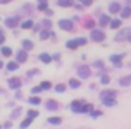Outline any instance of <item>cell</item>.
Masks as SVG:
<instances>
[{"instance_id":"33","label":"cell","mask_w":131,"mask_h":129,"mask_svg":"<svg viewBox=\"0 0 131 129\" xmlns=\"http://www.w3.org/2000/svg\"><path fill=\"white\" fill-rule=\"evenodd\" d=\"M65 89H67L65 84H57V86H55V91H57V93H63Z\"/></svg>"},{"instance_id":"46","label":"cell","mask_w":131,"mask_h":129,"mask_svg":"<svg viewBox=\"0 0 131 129\" xmlns=\"http://www.w3.org/2000/svg\"><path fill=\"white\" fill-rule=\"evenodd\" d=\"M2 3H8V2H12V0H0Z\"/></svg>"},{"instance_id":"18","label":"cell","mask_w":131,"mask_h":129,"mask_svg":"<svg viewBox=\"0 0 131 129\" xmlns=\"http://www.w3.org/2000/svg\"><path fill=\"white\" fill-rule=\"evenodd\" d=\"M38 60H42L43 63H50L51 61V56L48 55V53H42V55H38Z\"/></svg>"},{"instance_id":"42","label":"cell","mask_w":131,"mask_h":129,"mask_svg":"<svg viewBox=\"0 0 131 129\" xmlns=\"http://www.w3.org/2000/svg\"><path fill=\"white\" fill-rule=\"evenodd\" d=\"M93 27H95V22H93V20H91V22H86V28H91L93 30Z\"/></svg>"},{"instance_id":"35","label":"cell","mask_w":131,"mask_h":129,"mask_svg":"<svg viewBox=\"0 0 131 129\" xmlns=\"http://www.w3.org/2000/svg\"><path fill=\"white\" fill-rule=\"evenodd\" d=\"M47 2H40L38 3V10H40V12H45V10H47Z\"/></svg>"},{"instance_id":"4","label":"cell","mask_w":131,"mask_h":129,"mask_svg":"<svg viewBox=\"0 0 131 129\" xmlns=\"http://www.w3.org/2000/svg\"><path fill=\"white\" fill-rule=\"evenodd\" d=\"M90 36H91L93 42H103V40H105V33H103L101 30H91Z\"/></svg>"},{"instance_id":"43","label":"cell","mask_w":131,"mask_h":129,"mask_svg":"<svg viewBox=\"0 0 131 129\" xmlns=\"http://www.w3.org/2000/svg\"><path fill=\"white\" fill-rule=\"evenodd\" d=\"M37 73H38V71H37V70H30V71H28V76H35Z\"/></svg>"},{"instance_id":"21","label":"cell","mask_w":131,"mask_h":129,"mask_svg":"<svg viewBox=\"0 0 131 129\" xmlns=\"http://www.w3.org/2000/svg\"><path fill=\"white\" fill-rule=\"evenodd\" d=\"M60 7H73V0H58Z\"/></svg>"},{"instance_id":"36","label":"cell","mask_w":131,"mask_h":129,"mask_svg":"<svg viewBox=\"0 0 131 129\" xmlns=\"http://www.w3.org/2000/svg\"><path fill=\"white\" fill-rule=\"evenodd\" d=\"M42 27H45V30H48L51 27V22H50V20H43V22H42Z\"/></svg>"},{"instance_id":"29","label":"cell","mask_w":131,"mask_h":129,"mask_svg":"<svg viewBox=\"0 0 131 129\" xmlns=\"http://www.w3.org/2000/svg\"><path fill=\"white\" fill-rule=\"evenodd\" d=\"M38 86L42 88V89H50V88H51V83H50V81H42Z\"/></svg>"},{"instance_id":"28","label":"cell","mask_w":131,"mask_h":129,"mask_svg":"<svg viewBox=\"0 0 131 129\" xmlns=\"http://www.w3.org/2000/svg\"><path fill=\"white\" fill-rule=\"evenodd\" d=\"M20 25H22V28H32L33 22H32V20H25V22H22Z\"/></svg>"},{"instance_id":"7","label":"cell","mask_w":131,"mask_h":129,"mask_svg":"<svg viewBox=\"0 0 131 129\" xmlns=\"http://www.w3.org/2000/svg\"><path fill=\"white\" fill-rule=\"evenodd\" d=\"M18 18H17V17H8V18L5 20V25L8 27V28H15L17 25H18Z\"/></svg>"},{"instance_id":"38","label":"cell","mask_w":131,"mask_h":129,"mask_svg":"<svg viewBox=\"0 0 131 129\" xmlns=\"http://www.w3.org/2000/svg\"><path fill=\"white\" fill-rule=\"evenodd\" d=\"M90 114H91L93 118H100V116H101L103 113H101V111H93V113H90Z\"/></svg>"},{"instance_id":"49","label":"cell","mask_w":131,"mask_h":129,"mask_svg":"<svg viewBox=\"0 0 131 129\" xmlns=\"http://www.w3.org/2000/svg\"><path fill=\"white\" fill-rule=\"evenodd\" d=\"M40 2H45V0H40Z\"/></svg>"},{"instance_id":"24","label":"cell","mask_w":131,"mask_h":129,"mask_svg":"<svg viewBox=\"0 0 131 129\" xmlns=\"http://www.w3.org/2000/svg\"><path fill=\"white\" fill-rule=\"evenodd\" d=\"M91 111H93V104H83V108H81V114L91 113Z\"/></svg>"},{"instance_id":"40","label":"cell","mask_w":131,"mask_h":129,"mask_svg":"<svg viewBox=\"0 0 131 129\" xmlns=\"http://www.w3.org/2000/svg\"><path fill=\"white\" fill-rule=\"evenodd\" d=\"M93 66H96V68H103L105 64H103V61H95V63H93Z\"/></svg>"},{"instance_id":"14","label":"cell","mask_w":131,"mask_h":129,"mask_svg":"<svg viewBox=\"0 0 131 129\" xmlns=\"http://www.w3.org/2000/svg\"><path fill=\"white\" fill-rule=\"evenodd\" d=\"M68 84H70V88H73V89H78V88L81 86L80 80H77V78H71V80L68 81Z\"/></svg>"},{"instance_id":"37","label":"cell","mask_w":131,"mask_h":129,"mask_svg":"<svg viewBox=\"0 0 131 129\" xmlns=\"http://www.w3.org/2000/svg\"><path fill=\"white\" fill-rule=\"evenodd\" d=\"M101 83H103V84H108V83H110V76H106V74H101Z\"/></svg>"},{"instance_id":"32","label":"cell","mask_w":131,"mask_h":129,"mask_svg":"<svg viewBox=\"0 0 131 129\" xmlns=\"http://www.w3.org/2000/svg\"><path fill=\"white\" fill-rule=\"evenodd\" d=\"M27 114H28V118H30V119H35V118L38 116V111H35V109H30V111H27Z\"/></svg>"},{"instance_id":"44","label":"cell","mask_w":131,"mask_h":129,"mask_svg":"<svg viewBox=\"0 0 131 129\" xmlns=\"http://www.w3.org/2000/svg\"><path fill=\"white\" fill-rule=\"evenodd\" d=\"M3 127H5V129H10V127H12V123H5V124H3Z\"/></svg>"},{"instance_id":"31","label":"cell","mask_w":131,"mask_h":129,"mask_svg":"<svg viewBox=\"0 0 131 129\" xmlns=\"http://www.w3.org/2000/svg\"><path fill=\"white\" fill-rule=\"evenodd\" d=\"M101 103L105 106H115L116 104V99H101Z\"/></svg>"},{"instance_id":"11","label":"cell","mask_w":131,"mask_h":129,"mask_svg":"<svg viewBox=\"0 0 131 129\" xmlns=\"http://www.w3.org/2000/svg\"><path fill=\"white\" fill-rule=\"evenodd\" d=\"M125 56H126L125 53H119V55H111V58H110V60H111V61L115 63L116 66H121V61H119V60L125 58Z\"/></svg>"},{"instance_id":"8","label":"cell","mask_w":131,"mask_h":129,"mask_svg":"<svg viewBox=\"0 0 131 129\" xmlns=\"http://www.w3.org/2000/svg\"><path fill=\"white\" fill-rule=\"evenodd\" d=\"M27 60H28V53H27L25 50H20V51L17 53V61L18 63H25Z\"/></svg>"},{"instance_id":"47","label":"cell","mask_w":131,"mask_h":129,"mask_svg":"<svg viewBox=\"0 0 131 129\" xmlns=\"http://www.w3.org/2000/svg\"><path fill=\"white\" fill-rule=\"evenodd\" d=\"M128 42H131V35H129V36H128Z\"/></svg>"},{"instance_id":"41","label":"cell","mask_w":131,"mask_h":129,"mask_svg":"<svg viewBox=\"0 0 131 129\" xmlns=\"http://www.w3.org/2000/svg\"><path fill=\"white\" fill-rule=\"evenodd\" d=\"M78 2H80V3H83V5H91V0H78Z\"/></svg>"},{"instance_id":"23","label":"cell","mask_w":131,"mask_h":129,"mask_svg":"<svg viewBox=\"0 0 131 129\" xmlns=\"http://www.w3.org/2000/svg\"><path fill=\"white\" fill-rule=\"evenodd\" d=\"M110 27H111V28H119V27H121V20H118V18L111 20V22H110Z\"/></svg>"},{"instance_id":"19","label":"cell","mask_w":131,"mask_h":129,"mask_svg":"<svg viewBox=\"0 0 131 129\" xmlns=\"http://www.w3.org/2000/svg\"><path fill=\"white\" fill-rule=\"evenodd\" d=\"M48 124H53V126H58V124H61V118H48Z\"/></svg>"},{"instance_id":"9","label":"cell","mask_w":131,"mask_h":129,"mask_svg":"<svg viewBox=\"0 0 131 129\" xmlns=\"http://www.w3.org/2000/svg\"><path fill=\"white\" fill-rule=\"evenodd\" d=\"M81 108H83V101H73V103H71V111H73V113L81 114Z\"/></svg>"},{"instance_id":"13","label":"cell","mask_w":131,"mask_h":129,"mask_svg":"<svg viewBox=\"0 0 131 129\" xmlns=\"http://www.w3.org/2000/svg\"><path fill=\"white\" fill-rule=\"evenodd\" d=\"M47 109H50V111H57V109H58V103H57L55 99L47 101Z\"/></svg>"},{"instance_id":"12","label":"cell","mask_w":131,"mask_h":129,"mask_svg":"<svg viewBox=\"0 0 131 129\" xmlns=\"http://www.w3.org/2000/svg\"><path fill=\"white\" fill-rule=\"evenodd\" d=\"M118 83H119V86H125V88L126 86H131V74H128V76H123Z\"/></svg>"},{"instance_id":"48","label":"cell","mask_w":131,"mask_h":129,"mask_svg":"<svg viewBox=\"0 0 131 129\" xmlns=\"http://www.w3.org/2000/svg\"><path fill=\"white\" fill-rule=\"evenodd\" d=\"M2 66H3V63H2V61H0V68H2Z\"/></svg>"},{"instance_id":"6","label":"cell","mask_w":131,"mask_h":129,"mask_svg":"<svg viewBox=\"0 0 131 129\" xmlns=\"http://www.w3.org/2000/svg\"><path fill=\"white\" fill-rule=\"evenodd\" d=\"M8 86H10V89H20L22 80H20V78H10L8 80Z\"/></svg>"},{"instance_id":"25","label":"cell","mask_w":131,"mask_h":129,"mask_svg":"<svg viewBox=\"0 0 131 129\" xmlns=\"http://www.w3.org/2000/svg\"><path fill=\"white\" fill-rule=\"evenodd\" d=\"M32 121H33V119H30V118L23 119V121H22V124H20V127H22V129H27V127L30 126V124H32Z\"/></svg>"},{"instance_id":"20","label":"cell","mask_w":131,"mask_h":129,"mask_svg":"<svg viewBox=\"0 0 131 129\" xmlns=\"http://www.w3.org/2000/svg\"><path fill=\"white\" fill-rule=\"evenodd\" d=\"M67 46H68L70 50L78 48V42H77V38H75V40H68V42H67Z\"/></svg>"},{"instance_id":"27","label":"cell","mask_w":131,"mask_h":129,"mask_svg":"<svg viewBox=\"0 0 131 129\" xmlns=\"http://www.w3.org/2000/svg\"><path fill=\"white\" fill-rule=\"evenodd\" d=\"M17 68H18V63H15V61H10L8 64H7V70L8 71H15Z\"/></svg>"},{"instance_id":"26","label":"cell","mask_w":131,"mask_h":129,"mask_svg":"<svg viewBox=\"0 0 131 129\" xmlns=\"http://www.w3.org/2000/svg\"><path fill=\"white\" fill-rule=\"evenodd\" d=\"M2 55L3 56H12V48H8V46H2Z\"/></svg>"},{"instance_id":"10","label":"cell","mask_w":131,"mask_h":129,"mask_svg":"<svg viewBox=\"0 0 131 129\" xmlns=\"http://www.w3.org/2000/svg\"><path fill=\"white\" fill-rule=\"evenodd\" d=\"M108 10H110V13H118V12H121V5H119L118 2H111L110 7H108Z\"/></svg>"},{"instance_id":"3","label":"cell","mask_w":131,"mask_h":129,"mask_svg":"<svg viewBox=\"0 0 131 129\" xmlns=\"http://www.w3.org/2000/svg\"><path fill=\"white\" fill-rule=\"evenodd\" d=\"M131 35V28H123L121 30V32H119L118 33V35H116L115 36V42H123V40H128V36Z\"/></svg>"},{"instance_id":"16","label":"cell","mask_w":131,"mask_h":129,"mask_svg":"<svg viewBox=\"0 0 131 129\" xmlns=\"http://www.w3.org/2000/svg\"><path fill=\"white\" fill-rule=\"evenodd\" d=\"M110 22H111V18H110L108 15H101V17H100V25H101V27L110 25Z\"/></svg>"},{"instance_id":"45","label":"cell","mask_w":131,"mask_h":129,"mask_svg":"<svg viewBox=\"0 0 131 129\" xmlns=\"http://www.w3.org/2000/svg\"><path fill=\"white\" fill-rule=\"evenodd\" d=\"M3 40H5V38H3V35H0V45L3 43Z\"/></svg>"},{"instance_id":"30","label":"cell","mask_w":131,"mask_h":129,"mask_svg":"<svg viewBox=\"0 0 131 129\" xmlns=\"http://www.w3.org/2000/svg\"><path fill=\"white\" fill-rule=\"evenodd\" d=\"M50 35H51L50 30H43V32H40V38H42V40H47Z\"/></svg>"},{"instance_id":"34","label":"cell","mask_w":131,"mask_h":129,"mask_svg":"<svg viewBox=\"0 0 131 129\" xmlns=\"http://www.w3.org/2000/svg\"><path fill=\"white\" fill-rule=\"evenodd\" d=\"M20 113H22V109H20V108H15V109H13V113H12V119L18 118V116H20Z\"/></svg>"},{"instance_id":"50","label":"cell","mask_w":131,"mask_h":129,"mask_svg":"<svg viewBox=\"0 0 131 129\" xmlns=\"http://www.w3.org/2000/svg\"><path fill=\"white\" fill-rule=\"evenodd\" d=\"M0 129H2V126H0Z\"/></svg>"},{"instance_id":"15","label":"cell","mask_w":131,"mask_h":129,"mask_svg":"<svg viewBox=\"0 0 131 129\" xmlns=\"http://www.w3.org/2000/svg\"><path fill=\"white\" fill-rule=\"evenodd\" d=\"M121 18H128V17H131V7H125V8H121Z\"/></svg>"},{"instance_id":"1","label":"cell","mask_w":131,"mask_h":129,"mask_svg":"<svg viewBox=\"0 0 131 129\" xmlns=\"http://www.w3.org/2000/svg\"><path fill=\"white\" fill-rule=\"evenodd\" d=\"M78 73V78H81V80H86V78H90V74H91V70H90L88 64H80L77 70Z\"/></svg>"},{"instance_id":"5","label":"cell","mask_w":131,"mask_h":129,"mask_svg":"<svg viewBox=\"0 0 131 129\" xmlns=\"http://www.w3.org/2000/svg\"><path fill=\"white\" fill-rule=\"evenodd\" d=\"M58 27H60L61 30H68V32H70V30H73V22H71V20H60V22H58Z\"/></svg>"},{"instance_id":"2","label":"cell","mask_w":131,"mask_h":129,"mask_svg":"<svg viewBox=\"0 0 131 129\" xmlns=\"http://www.w3.org/2000/svg\"><path fill=\"white\" fill-rule=\"evenodd\" d=\"M115 98H116L115 89H105L100 93V99H115Z\"/></svg>"},{"instance_id":"17","label":"cell","mask_w":131,"mask_h":129,"mask_svg":"<svg viewBox=\"0 0 131 129\" xmlns=\"http://www.w3.org/2000/svg\"><path fill=\"white\" fill-rule=\"evenodd\" d=\"M22 45H23V50H25V51H28V50L33 48V42H32V40H23Z\"/></svg>"},{"instance_id":"22","label":"cell","mask_w":131,"mask_h":129,"mask_svg":"<svg viewBox=\"0 0 131 129\" xmlns=\"http://www.w3.org/2000/svg\"><path fill=\"white\" fill-rule=\"evenodd\" d=\"M28 103H30V104H33V106H38V104L42 103V99H40L38 96H32V98L28 99Z\"/></svg>"},{"instance_id":"39","label":"cell","mask_w":131,"mask_h":129,"mask_svg":"<svg viewBox=\"0 0 131 129\" xmlns=\"http://www.w3.org/2000/svg\"><path fill=\"white\" fill-rule=\"evenodd\" d=\"M40 91H42V88H40V86H35V88L32 89V93H33V94H40Z\"/></svg>"}]
</instances>
